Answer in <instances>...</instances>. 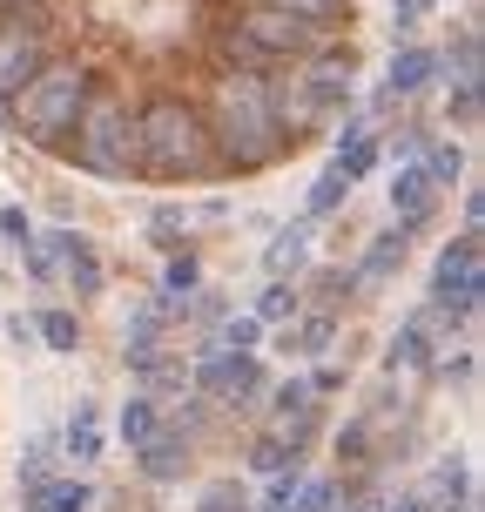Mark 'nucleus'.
Wrapping results in <instances>:
<instances>
[{"label":"nucleus","instance_id":"nucleus-1","mask_svg":"<svg viewBox=\"0 0 485 512\" xmlns=\"http://www.w3.org/2000/svg\"><path fill=\"white\" fill-rule=\"evenodd\" d=\"M358 0H0V128L115 189L304 162L358 95Z\"/></svg>","mask_w":485,"mask_h":512},{"label":"nucleus","instance_id":"nucleus-2","mask_svg":"<svg viewBox=\"0 0 485 512\" xmlns=\"http://www.w3.org/2000/svg\"><path fill=\"white\" fill-rule=\"evenodd\" d=\"M479 283H485V243H479V230H459L432 263V310H445L465 331L479 317Z\"/></svg>","mask_w":485,"mask_h":512},{"label":"nucleus","instance_id":"nucleus-3","mask_svg":"<svg viewBox=\"0 0 485 512\" xmlns=\"http://www.w3.org/2000/svg\"><path fill=\"white\" fill-rule=\"evenodd\" d=\"M196 391H209L216 405H250L256 391H263V358L256 351H223L209 337L203 358H196Z\"/></svg>","mask_w":485,"mask_h":512},{"label":"nucleus","instance_id":"nucleus-4","mask_svg":"<svg viewBox=\"0 0 485 512\" xmlns=\"http://www.w3.org/2000/svg\"><path fill=\"white\" fill-rule=\"evenodd\" d=\"M445 337H459V324L445 317V310H411L405 324H398V337H391V351H384V364L391 371H438V344Z\"/></svg>","mask_w":485,"mask_h":512},{"label":"nucleus","instance_id":"nucleus-5","mask_svg":"<svg viewBox=\"0 0 485 512\" xmlns=\"http://www.w3.org/2000/svg\"><path fill=\"white\" fill-rule=\"evenodd\" d=\"M48 250H54V277H61V283H75L81 297H95V290L108 283L102 250H95V243H88L81 230H54V236H48Z\"/></svg>","mask_w":485,"mask_h":512},{"label":"nucleus","instance_id":"nucleus-6","mask_svg":"<svg viewBox=\"0 0 485 512\" xmlns=\"http://www.w3.org/2000/svg\"><path fill=\"white\" fill-rule=\"evenodd\" d=\"M391 216H398V230H425L432 223V209H438V189H432V176L418 169V162H398V176H391Z\"/></svg>","mask_w":485,"mask_h":512},{"label":"nucleus","instance_id":"nucleus-7","mask_svg":"<svg viewBox=\"0 0 485 512\" xmlns=\"http://www.w3.org/2000/svg\"><path fill=\"white\" fill-rule=\"evenodd\" d=\"M310 243H317V223L310 216H297V223H283L270 243H263V270H270V283H297L310 263Z\"/></svg>","mask_w":485,"mask_h":512},{"label":"nucleus","instance_id":"nucleus-8","mask_svg":"<svg viewBox=\"0 0 485 512\" xmlns=\"http://www.w3.org/2000/svg\"><path fill=\"white\" fill-rule=\"evenodd\" d=\"M337 337V310H297L290 324H277V351L283 358H324Z\"/></svg>","mask_w":485,"mask_h":512},{"label":"nucleus","instance_id":"nucleus-9","mask_svg":"<svg viewBox=\"0 0 485 512\" xmlns=\"http://www.w3.org/2000/svg\"><path fill=\"white\" fill-rule=\"evenodd\" d=\"M61 452H68V465H95L108 452L102 405H95V398H81V405L68 411V425H61Z\"/></svg>","mask_w":485,"mask_h":512},{"label":"nucleus","instance_id":"nucleus-10","mask_svg":"<svg viewBox=\"0 0 485 512\" xmlns=\"http://www.w3.org/2000/svg\"><path fill=\"white\" fill-rule=\"evenodd\" d=\"M135 465H142V479H155V486L182 479V465H189V425H162V432L135 452Z\"/></svg>","mask_w":485,"mask_h":512},{"label":"nucleus","instance_id":"nucleus-11","mask_svg":"<svg viewBox=\"0 0 485 512\" xmlns=\"http://www.w3.org/2000/svg\"><path fill=\"white\" fill-rule=\"evenodd\" d=\"M378 135H371V122H358V115H344V128H337V176L344 182H358V176H371V169H378Z\"/></svg>","mask_w":485,"mask_h":512},{"label":"nucleus","instance_id":"nucleus-12","mask_svg":"<svg viewBox=\"0 0 485 512\" xmlns=\"http://www.w3.org/2000/svg\"><path fill=\"white\" fill-rule=\"evenodd\" d=\"M438 81V54L432 48H398V61H391V75H384V95H418V88H432Z\"/></svg>","mask_w":485,"mask_h":512},{"label":"nucleus","instance_id":"nucleus-13","mask_svg":"<svg viewBox=\"0 0 485 512\" xmlns=\"http://www.w3.org/2000/svg\"><path fill=\"white\" fill-rule=\"evenodd\" d=\"M405 250H411V230H384L371 250H364L358 263V283H391L398 270H405Z\"/></svg>","mask_w":485,"mask_h":512},{"label":"nucleus","instance_id":"nucleus-14","mask_svg":"<svg viewBox=\"0 0 485 512\" xmlns=\"http://www.w3.org/2000/svg\"><path fill=\"white\" fill-rule=\"evenodd\" d=\"M115 432H122V445H128V452H142V445H149V438L162 432V405H155L149 391H142V398H128V405H122V418H115Z\"/></svg>","mask_w":485,"mask_h":512},{"label":"nucleus","instance_id":"nucleus-15","mask_svg":"<svg viewBox=\"0 0 485 512\" xmlns=\"http://www.w3.org/2000/svg\"><path fill=\"white\" fill-rule=\"evenodd\" d=\"M34 344H48V351H61V358H75V351H81V317H75V310H41V317H34Z\"/></svg>","mask_w":485,"mask_h":512},{"label":"nucleus","instance_id":"nucleus-16","mask_svg":"<svg viewBox=\"0 0 485 512\" xmlns=\"http://www.w3.org/2000/svg\"><path fill=\"white\" fill-rule=\"evenodd\" d=\"M196 283H203V263H196V250H189V243H182V250H169V263H162V297H169V304H182Z\"/></svg>","mask_w":485,"mask_h":512},{"label":"nucleus","instance_id":"nucleus-17","mask_svg":"<svg viewBox=\"0 0 485 512\" xmlns=\"http://www.w3.org/2000/svg\"><path fill=\"white\" fill-rule=\"evenodd\" d=\"M297 310H304V290H297V283H263V297H256V324H290V317H297Z\"/></svg>","mask_w":485,"mask_h":512},{"label":"nucleus","instance_id":"nucleus-18","mask_svg":"<svg viewBox=\"0 0 485 512\" xmlns=\"http://www.w3.org/2000/svg\"><path fill=\"white\" fill-rule=\"evenodd\" d=\"M344 196H351V182L337 176V169H324V176L310 182V196H304V216H310V223H324V216L344 209Z\"/></svg>","mask_w":485,"mask_h":512},{"label":"nucleus","instance_id":"nucleus-19","mask_svg":"<svg viewBox=\"0 0 485 512\" xmlns=\"http://www.w3.org/2000/svg\"><path fill=\"white\" fill-rule=\"evenodd\" d=\"M425 176H432V189H452V182L465 176V149L459 142H425V162H418Z\"/></svg>","mask_w":485,"mask_h":512},{"label":"nucleus","instance_id":"nucleus-20","mask_svg":"<svg viewBox=\"0 0 485 512\" xmlns=\"http://www.w3.org/2000/svg\"><path fill=\"white\" fill-rule=\"evenodd\" d=\"M297 492H304V465H283V472H270V486H263L256 506H263V512H290V506H297Z\"/></svg>","mask_w":485,"mask_h":512},{"label":"nucleus","instance_id":"nucleus-21","mask_svg":"<svg viewBox=\"0 0 485 512\" xmlns=\"http://www.w3.org/2000/svg\"><path fill=\"white\" fill-rule=\"evenodd\" d=\"M283 465H297V445H290L283 432H263L250 445V472H283Z\"/></svg>","mask_w":485,"mask_h":512},{"label":"nucleus","instance_id":"nucleus-22","mask_svg":"<svg viewBox=\"0 0 485 512\" xmlns=\"http://www.w3.org/2000/svg\"><path fill=\"white\" fill-rule=\"evenodd\" d=\"M48 512H95V486L88 479H54Z\"/></svg>","mask_w":485,"mask_h":512},{"label":"nucleus","instance_id":"nucleus-23","mask_svg":"<svg viewBox=\"0 0 485 512\" xmlns=\"http://www.w3.org/2000/svg\"><path fill=\"white\" fill-rule=\"evenodd\" d=\"M48 465H54V438H27V452H21V486H41V479H54Z\"/></svg>","mask_w":485,"mask_h":512},{"label":"nucleus","instance_id":"nucleus-24","mask_svg":"<svg viewBox=\"0 0 485 512\" xmlns=\"http://www.w3.org/2000/svg\"><path fill=\"white\" fill-rule=\"evenodd\" d=\"M337 499H344L337 479H304V492H297V506H290V512H337Z\"/></svg>","mask_w":485,"mask_h":512},{"label":"nucleus","instance_id":"nucleus-25","mask_svg":"<svg viewBox=\"0 0 485 512\" xmlns=\"http://www.w3.org/2000/svg\"><path fill=\"white\" fill-rule=\"evenodd\" d=\"M21 263H27V277H34V283H61V277H54V250H48V236H27V243H21Z\"/></svg>","mask_w":485,"mask_h":512},{"label":"nucleus","instance_id":"nucleus-26","mask_svg":"<svg viewBox=\"0 0 485 512\" xmlns=\"http://www.w3.org/2000/svg\"><path fill=\"white\" fill-rule=\"evenodd\" d=\"M216 344H223V351H256V344H263V324H256V317H230V324L216 331Z\"/></svg>","mask_w":485,"mask_h":512},{"label":"nucleus","instance_id":"nucleus-27","mask_svg":"<svg viewBox=\"0 0 485 512\" xmlns=\"http://www.w3.org/2000/svg\"><path fill=\"white\" fill-rule=\"evenodd\" d=\"M452 61H459L452 75H459V81H472V88H479V27H459V48H452Z\"/></svg>","mask_w":485,"mask_h":512},{"label":"nucleus","instance_id":"nucleus-28","mask_svg":"<svg viewBox=\"0 0 485 512\" xmlns=\"http://www.w3.org/2000/svg\"><path fill=\"white\" fill-rule=\"evenodd\" d=\"M452 122H459V128H479V88H472V81H459V88H452Z\"/></svg>","mask_w":485,"mask_h":512},{"label":"nucleus","instance_id":"nucleus-29","mask_svg":"<svg viewBox=\"0 0 485 512\" xmlns=\"http://www.w3.org/2000/svg\"><path fill=\"white\" fill-rule=\"evenodd\" d=\"M317 283H324V290H317V310H331L337 297H351V283H358V277H351V270H324Z\"/></svg>","mask_w":485,"mask_h":512},{"label":"nucleus","instance_id":"nucleus-30","mask_svg":"<svg viewBox=\"0 0 485 512\" xmlns=\"http://www.w3.org/2000/svg\"><path fill=\"white\" fill-rule=\"evenodd\" d=\"M310 398H317V405H324V398H331V391H344V371H337V364H317V371H310Z\"/></svg>","mask_w":485,"mask_h":512},{"label":"nucleus","instance_id":"nucleus-31","mask_svg":"<svg viewBox=\"0 0 485 512\" xmlns=\"http://www.w3.org/2000/svg\"><path fill=\"white\" fill-rule=\"evenodd\" d=\"M0 236H7V243H14V250H21L27 236H34V223H27V209H14V203L0 209Z\"/></svg>","mask_w":485,"mask_h":512},{"label":"nucleus","instance_id":"nucleus-32","mask_svg":"<svg viewBox=\"0 0 485 512\" xmlns=\"http://www.w3.org/2000/svg\"><path fill=\"white\" fill-rule=\"evenodd\" d=\"M243 499H250V492H243V486H209L203 512H243Z\"/></svg>","mask_w":485,"mask_h":512},{"label":"nucleus","instance_id":"nucleus-33","mask_svg":"<svg viewBox=\"0 0 485 512\" xmlns=\"http://www.w3.org/2000/svg\"><path fill=\"white\" fill-rule=\"evenodd\" d=\"M155 243H162V250H182V223H176V216H169V209L155 216Z\"/></svg>","mask_w":485,"mask_h":512},{"label":"nucleus","instance_id":"nucleus-34","mask_svg":"<svg viewBox=\"0 0 485 512\" xmlns=\"http://www.w3.org/2000/svg\"><path fill=\"white\" fill-rule=\"evenodd\" d=\"M48 492H54V479H41V486H21V512H48Z\"/></svg>","mask_w":485,"mask_h":512},{"label":"nucleus","instance_id":"nucleus-35","mask_svg":"<svg viewBox=\"0 0 485 512\" xmlns=\"http://www.w3.org/2000/svg\"><path fill=\"white\" fill-rule=\"evenodd\" d=\"M7 337H14V344H34V317H21V310H14V317H7Z\"/></svg>","mask_w":485,"mask_h":512},{"label":"nucleus","instance_id":"nucleus-36","mask_svg":"<svg viewBox=\"0 0 485 512\" xmlns=\"http://www.w3.org/2000/svg\"><path fill=\"white\" fill-rule=\"evenodd\" d=\"M384 512H432V506H425V492H398V499H391Z\"/></svg>","mask_w":485,"mask_h":512}]
</instances>
